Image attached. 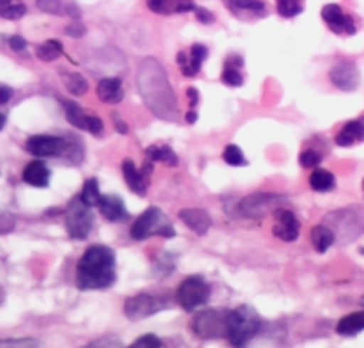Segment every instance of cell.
I'll use <instances>...</instances> for the list:
<instances>
[{
    "instance_id": "obj_11",
    "label": "cell",
    "mask_w": 364,
    "mask_h": 348,
    "mask_svg": "<svg viewBox=\"0 0 364 348\" xmlns=\"http://www.w3.org/2000/svg\"><path fill=\"white\" fill-rule=\"evenodd\" d=\"M69 144L60 137H49V135H36L26 142V151L31 152L36 158L62 157L68 151Z\"/></svg>"
},
{
    "instance_id": "obj_30",
    "label": "cell",
    "mask_w": 364,
    "mask_h": 348,
    "mask_svg": "<svg viewBox=\"0 0 364 348\" xmlns=\"http://www.w3.org/2000/svg\"><path fill=\"white\" fill-rule=\"evenodd\" d=\"M80 198L89 205V207H95L100 201V189H98V181L95 178L87 180L84 184V189L80 192Z\"/></svg>"
},
{
    "instance_id": "obj_35",
    "label": "cell",
    "mask_w": 364,
    "mask_h": 348,
    "mask_svg": "<svg viewBox=\"0 0 364 348\" xmlns=\"http://www.w3.org/2000/svg\"><path fill=\"white\" fill-rule=\"evenodd\" d=\"M221 80H223L227 85H230V88H237V85L243 84V76H241V73L237 71V68L227 65L223 75H221Z\"/></svg>"
},
{
    "instance_id": "obj_21",
    "label": "cell",
    "mask_w": 364,
    "mask_h": 348,
    "mask_svg": "<svg viewBox=\"0 0 364 348\" xmlns=\"http://www.w3.org/2000/svg\"><path fill=\"white\" fill-rule=\"evenodd\" d=\"M98 98L105 104H118L124 98V88H122L120 78H104L97 88Z\"/></svg>"
},
{
    "instance_id": "obj_15",
    "label": "cell",
    "mask_w": 364,
    "mask_h": 348,
    "mask_svg": "<svg viewBox=\"0 0 364 348\" xmlns=\"http://www.w3.org/2000/svg\"><path fill=\"white\" fill-rule=\"evenodd\" d=\"M330 80L341 91H353L359 85V69L353 62H337L330 71Z\"/></svg>"
},
{
    "instance_id": "obj_14",
    "label": "cell",
    "mask_w": 364,
    "mask_h": 348,
    "mask_svg": "<svg viewBox=\"0 0 364 348\" xmlns=\"http://www.w3.org/2000/svg\"><path fill=\"white\" fill-rule=\"evenodd\" d=\"M151 160H147L144 169H138L132 160H124V164H122V172H124L125 184H127L129 189H131L134 194H138V196H145V194H147L149 174H151Z\"/></svg>"
},
{
    "instance_id": "obj_3",
    "label": "cell",
    "mask_w": 364,
    "mask_h": 348,
    "mask_svg": "<svg viewBox=\"0 0 364 348\" xmlns=\"http://www.w3.org/2000/svg\"><path fill=\"white\" fill-rule=\"evenodd\" d=\"M261 316L252 307L243 305V307L230 310L227 321V337L234 347H243L252 339L261 330Z\"/></svg>"
},
{
    "instance_id": "obj_13",
    "label": "cell",
    "mask_w": 364,
    "mask_h": 348,
    "mask_svg": "<svg viewBox=\"0 0 364 348\" xmlns=\"http://www.w3.org/2000/svg\"><path fill=\"white\" fill-rule=\"evenodd\" d=\"M301 234V223L289 209L279 207L274 211V236L281 241H296Z\"/></svg>"
},
{
    "instance_id": "obj_44",
    "label": "cell",
    "mask_w": 364,
    "mask_h": 348,
    "mask_svg": "<svg viewBox=\"0 0 364 348\" xmlns=\"http://www.w3.org/2000/svg\"><path fill=\"white\" fill-rule=\"evenodd\" d=\"M65 33H68L69 36H75V38H78V36H82L85 33V28L82 24H71L65 28Z\"/></svg>"
},
{
    "instance_id": "obj_5",
    "label": "cell",
    "mask_w": 364,
    "mask_h": 348,
    "mask_svg": "<svg viewBox=\"0 0 364 348\" xmlns=\"http://www.w3.org/2000/svg\"><path fill=\"white\" fill-rule=\"evenodd\" d=\"M176 300L180 307L187 312L198 310L210 300V285L201 276H191L181 281L176 290Z\"/></svg>"
},
{
    "instance_id": "obj_48",
    "label": "cell",
    "mask_w": 364,
    "mask_h": 348,
    "mask_svg": "<svg viewBox=\"0 0 364 348\" xmlns=\"http://www.w3.org/2000/svg\"><path fill=\"white\" fill-rule=\"evenodd\" d=\"M4 125H6V116L0 112V131H2V127H4Z\"/></svg>"
},
{
    "instance_id": "obj_49",
    "label": "cell",
    "mask_w": 364,
    "mask_h": 348,
    "mask_svg": "<svg viewBox=\"0 0 364 348\" xmlns=\"http://www.w3.org/2000/svg\"><path fill=\"white\" fill-rule=\"evenodd\" d=\"M360 305H364V296H363V297H360Z\"/></svg>"
},
{
    "instance_id": "obj_25",
    "label": "cell",
    "mask_w": 364,
    "mask_h": 348,
    "mask_svg": "<svg viewBox=\"0 0 364 348\" xmlns=\"http://www.w3.org/2000/svg\"><path fill=\"white\" fill-rule=\"evenodd\" d=\"M310 187L317 192H328L333 191L336 187V178L330 171H324V169H317L310 174Z\"/></svg>"
},
{
    "instance_id": "obj_8",
    "label": "cell",
    "mask_w": 364,
    "mask_h": 348,
    "mask_svg": "<svg viewBox=\"0 0 364 348\" xmlns=\"http://www.w3.org/2000/svg\"><path fill=\"white\" fill-rule=\"evenodd\" d=\"M171 307V300L165 296H152V294L141 292L136 296H131L124 303V312L129 320L140 321L145 317L158 314L164 308Z\"/></svg>"
},
{
    "instance_id": "obj_20",
    "label": "cell",
    "mask_w": 364,
    "mask_h": 348,
    "mask_svg": "<svg viewBox=\"0 0 364 348\" xmlns=\"http://www.w3.org/2000/svg\"><path fill=\"white\" fill-rule=\"evenodd\" d=\"M355 142H364V118L348 122L336 137V144L341 147H352Z\"/></svg>"
},
{
    "instance_id": "obj_33",
    "label": "cell",
    "mask_w": 364,
    "mask_h": 348,
    "mask_svg": "<svg viewBox=\"0 0 364 348\" xmlns=\"http://www.w3.org/2000/svg\"><path fill=\"white\" fill-rule=\"evenodd\" d=\"M223 160L225 164L232 165V167H241V165H247V160H245V154L241 152V149L237 145L230 144L225 147L223 151Z\"/></svg>"
},
{
    "instance_id": "obj_19",
    "label": "cell",
    "mask_w": 364,
    "mask_h": 348,
    "mask_svg": "<svg viewBox=\"0 0 364 348\" xmlns=\"http://www.w3.org/2000/svg\"><path fill=\"white\" fill-rule=\"evenodd\" d=\"M49 176H51V172H49L48 165L44 162H31V164L26 165L24 172H22V180L26 181L28 185H33V187H48L49 185Z\"/></svg>"
},
{
    "instance_id": "obj_2",
    "label": "cell",
    "mask_w": 364,
    "mask_h": 348,
    "mask_svg": "<svg viewBox=\"0 0 364 348\" xmlns=\"http://www.w3.org/2000/svg\"><path fill=\"white\" fill-rule=\"evenodd\" d=\"M117 281V256L105 245H92L76 265V287L104 290Z\"/></svg>"
},
{
    "instance_id": "obj_10",
    "label": "cell",
    "mask_w": 364,
    "mask_h": 348,
    "mask_svg": "<svg viewBox=\"0 0 364 348\" xmlns=\"http://www.w3.org/2000/svg\"><path fill=\"white\" fill-rule=\"evenodd\" d=\"M228 312L221 310H203L193 320V332L203 339H216L227 336Z\"/></svg>"
},
{
    "instance_id": "obj_26",
    "label": "cell",
    "mask_w": 364,
    "mask_h": 348,
    "mask_svg": "<svg viewBox=\"0 0 364 348\" xmlns=\"http://www.w3.org/2000/svg\"><path fill=\"white\" fill-rule=\"evenodd\" d=\"M147 154V160L151 162H164L167 165H178V157L176 152L172 151L171 147H165V145H151V147L145 151Z\"/></svg>"
},
{
    "instance_id": "obj_18",
    "label": "cell",
    "mask_w": 364,
    "mask_h": 348,
    "mask_svg": "<svg viewBox=\"0 0 364 348\" xmlns=\"http://www.w3.org/2000/svg\"><path fill=\"white\" fill-rule=\"evenodd\" d=\"M178 216L191 231L200 234V236H203L205 232L210 228V225H213L210 216L205 211H201V209H183V211H180Z\"/></svg>"
},
{
    "instance_id": "obj_31",
    "label": "cell",
    "mask_w": 364,
    "mask_h": 348,
    "mask_svg": "<svg viewBox=\"0 0 364 348\" xmlns=\"http://www.w3.org/2000/svg\"><path fill=\"white\" fill-rule=\"evenodd\" d=\"M178 65L185 76H196L201 69V62H198L193 55L178 53Z\"/></svg>"
},
{
    "instance_id": "obj_38",
    "label": "cell",
    "mask_w": 364,
    "mask_h": 348,
    "mask_svg": "<svg viewBox=\"0 0 364 348\" xmlns=\"http://www.w3.org/2000/svg\"><path fill=\"white\" fill-rule=\"evenodd\" d=\"M132 347H161V341L158 339L154 334H145L144 337H140V339H136L134 343H132Z\"/></svg>"
},
{
    "instance_id": "obj_28",
    "label": "cell",
    "mask_w": 364,
    "mask_h": 348,
    "mask_svg": "<svg viewBox=\"0 0 364 348\" xmlns=\"http://www.w3.org/2000/svg\"><path fill=\"white\" fill-rule=\"evenodd\" d=\"M225 6L228 9H232L234 13H263L264 4L261 0H225Z\"/></svg>"
},
{
    "instance_id": "obj_37",
    "label": "cell",
    "mask_w": 364,
    "mask_h": 348,
    "mask_svg": "<svg viewBox=\"0 0 364 348\" xmlns=\"http://www.w3.org/2000/svg\"><path fill=\"white\" fill-rule=\"evenodd\" d=\"M36 4L42 11L51 13V15H56V13H60V0H36Z\"/></svg>"
},
{
    "instance_id": "obj_22",
    "label": "cell",
    "mask_w": 364,
    "mask_h": 348,
    "mask_svg": "<svg viewBox=\"0 0 364 348\" xmlns=\"http://www.w3.org/2000/svg\"><path fill=\"white\" fill-rule=\"evenodd\" d=\"M337 334L341 336H355V334L364 330V310L360 312H352L348 316L341 317L336 327Z\"/></svg>"
},
{
    "instance_id": "obj_16",
    "label": "cell",
    "mask_w": 364,
    "mask_h": 348,
    "mask_svg": "<svg viewBox=\"0 0 364 348\" xmlns=\"http://www.w3.org/2000/svg\"><path fill=\"white\" fill-rule=\"evenodd\" d=\"M321 15H323V21L328 24V28L337 35H353L355 33L353 19L348 13H344L337 4L324 6Z\"/></svg>"
},
{
    "instance_id": "obj_32",
    "label": "cell",
    "mask_w": 364,
    "mask_h": 348,
    "mask_svg": "<svg viewBox=\"0 0 364 348\" xmlns=\"http://www.w3.org/2000/svg\"><path fill=\"white\" fill-rule=\"evenodd\" d=\"M304 8V0H277V11L284 19L297 16Z\"/></svg>"
},
{
    "instance_id": "obj_45",
    "label": "cell",
    "mask_w": 364,
    "mask_h": 348,
    "mask_svg": "<svg viewBox=\"0 0 364 348\" xmlns=\"http://www.w3.org/2000/svg\"><path fill=\"white\" fill-rule=\"evenodd\" d=\"M187 96H188V104H191V107H196L198 102H200V95H198L196 89L188 88L187 89Z\"/></svg>"
},
{
    "instance_id": "obj_29",
    "label": "cell",
    "mask_w": 364,
    "mask_h": 348,
    "mask_svg": "<svg viewBox=\"0 0 364 348\" xmlns=\"http://www.w3.org/2000/svg\"><path fill=\"white\" fill-rule=\"evenodd\" d=\"M62 53V44L58 41H48L36 48V56L42 62H53Z\"/></svg>"
},
{
    "instance_id": "obj_4",
    "label": "cell",
    "mask_w": 364,
    "mask_h": 348,
    "mask_svg": "<svg viewBox=\"0 0 364 348\" xmlns=\"http://www.w3.org/2000/svg\"><path fill=\"white\" fill-rule=\"evenodd\" d=\"M131 236L138 241L149 240L152 236L174 238L176 231L171 225L168 218L158 207H149L144 214H140L131 227Z\"/></svg>"
},
{
    "instance_id": "obj_24",
    "label": "cell",
    "mask_w": 364,
    "mask_h": 348,
    "mask_svg": "<svg viewBox=\"0 0 364 348\" xmlns=\"http://www.w3.org/2000/svg\"><path fill=\"white\" fill-rule=\"evenodd\" d=\"M62 82L65 84L68 91L75 96H84L85 93L89 91V84L85 80L84 76L78 75V73H71V71H60Z\"/></svg>"
},
{
    "instance_id": "obj_43",
    "label": "cell",
    "mask_w": 364,
    "mask_h": 348,
    "mask_svg": "<svg viewBox=\"0 0 364 348\" xmlns=\"http://www.w3.org/2000/svg\"><path fill=\"white\" fill-rule=\"evenodd\" d=\"M11 96H13V89L4 84H0V105L8 104V102L11 100Z\"/></svg>"
},
{
    "instance_id": "obj_41",
    "label": "cell",
    "mask_w": 364,
    "mask_h": 348,
    "mask_svg": "<svg viewBox=\"0 0 364 348\" xmlns=\"http://www.w3.org/2000/svg\"><path fill=\"white\" fill-rule=\"evenodd\" d=\"M194 11H196V19H198V21L203 22V24H210V22L214 21V15L210 11H207V9L194 8Z\"/></svg>"
},
{
    "instance_id": "obj_42",
    "label": "cell",
    "mask_w": 364,
    "mask_h": 348,
    "mask_svg": "<svg viewBox=\"0 0 364 348\" xmlns=\"http://www.w3.org/2000/svg\"><path fill=\"white\" fill-rule=\"evenodd\" d=\"M8 44H9V48L15 49V51H22V49H26L28 42H26L22 36H9Z\"/></svg>"
},
{
    "instance_id": "obj_36",
    "label": "cell",
    "mask_w": 364,
    "mask_h": 348,
    "mask_svg": "<svg viewBox=\"0 0 364 348\" xmlns=\"http://www.w3.org/2000/svg\"><path fill=\"white\" fill-rule=\"evenodd\" d=\"M299 162H301V165H303V167L314 169V167H317V165L321 164V154L317 151H314V149H309V151L301 152Z\"/></svg>"
},
{
    "instance_id": "obj_39",
    "label": "cell",
    "mask_w": 364,
    "mask_h": 348,
    "mask_svg": "<svg viewBox=\"0 0 364 348\" xmlns=\"http://www.w3.org/2000/svg\"><path fill=\"white\" fill-rule=\"evenodd\" d=\"M15 227V218L8 212H0V234H6Z\"/></svg>"
},
{
    "instance_id": "obj_17",
    "label": "cell",
    "mask_w": 364,
    "mask_h": 348,
    "mask_svg": "<svg viewBox=\"0 0 364 348\" xmlns=\"http://www.w3.org/2000/svg\"><path fill=\"white\" fill-rule=\"evenodd\" d=\"M98 209H100L102 216L109 221H124L129 218V212L125 209L124 201L117 194H104V196H100Z\"/></svg>"
},
{
    "instance_id": "obj_23",
    "label": "cell",
    "mask_w": 364,
    "mask_h": 348,
    "mask_svg": "<svg viewBox=\"0 0 364 348\" xmlns=\"http://www.w3.org/2000/svg\"><path fill=\"white\" fill-rule=\"evenodd\" d=\"M312 243L317 253H326L336 243V234L328 225H317L312 228Z\"/></svg>"
},
{
    "instance_id": "obj_34",
    "label": "cell",
    "mask_w": 364,
    "mask_h": 348,
    "mask_svg": "<svg viewBox=\"0 0 364 348\" xmlns=\"http://www.w3.org/2000/svg\"><path fill=\"white\" fill-rule=\"evenodd\" d=\"M147 6L151 11L160 13V15H168V13L178 9V0H147Z\"/></svg>"
},
{
    "instance_id": "obj_1",
    "label": "cell",
    "mask_w": 364,
    "mask_h": 348,
    "mask_svg": "<svg viewBox=\"0 0 364 348\" xmlns=\"http://www.w3.org/2000/svg\"><path fill=\"white\" fill-rule=\"evenodd\" d=\"M138 93L144 98L145 105L151 109L158 118L168 122H178L180 109H178L176 95L172 91L171 82L167 78L164 65L156 58H145L138 68Z\"/></svg>"
},
{
    "instance_id": "obj_27",
    "label": "cell",
    "mask_w": 364,
    "mask_h": 348,
    "mask_svg": "<svg viewBox=\"0 0 364 348\" xmlns=\"http://www.w3.org/2000/svg\"><path fill=\"white\" fill-rule=\"evenodd\" d=\"M28 8L22 0H0V15L9 21H16L26 15Z\"/></svg>"
},
{
    "instance_id": "obj_6",
    "label": "cell",
    "mask_w": 364,
    "mask_h": 348,
    "mask_svg": "<svg viewBox=\"0 0 364 348\" xmlns=\"http://www.w3.org/2000/svg\"><path fill=\"white\" fill-rule=\"evenodd\" d=\"M287 201V198L281 194H274V192H256L250 196L243 198L240 201V214L248 218V220H256V218H264L276 209Z\"/></svg>"
},
{
    "instance_id": "obj_47",
    "label": "cell",
    "mask_w": 364,
    "mask_h": 348,
    "mask_svg": "<svg viewBox=\"0 0 364 348\" xmlns=\"http://www.w3.org/2000/svg\"><path fill=\"white\" fill-rule=\"evenodd\" d=\"M198 120V115H196V112H194V111H188L187 112V122H188V124H194V122H196Z\"/></svg>"
},
{
    "instance_id": "obj_7",
    "label": "cell",
    "mask_w": 364,
    "mask_h": 348,
    "mask_svg": "<svg viewBox=\"0 0 364 348\" xmlns=\"http://www.w3.org/2000/svg\"><path fill=\"white\" fill-rule=\"evenodd\" d=\"M65 228L73 240H85L92 228V212L91 207L82 200L80 196L69 204L68 214H65Z\"/></svg>"
},
{
    "instance_id": "obj_9",
    "label": "cell",
    "mask_w": 364,
    "mask_h": 348,
    "mask_svg": "<svg viewBox=\"0 0 364 348\" xmlns=\"http://www.w3.org/2000/svg\"><path fill=\"white\" fill-rule=\"evenodd\" d=\"M363 211L357 209H344V211H336L326 216L328 227L332 228L333 234L341 232V241H352L353 238L359 236L360 232L364 231V214L359 216Z\"/></svg>"
},
{
    "instance_id": "obj_12",
    "label": "cell",
    "mask_w": 364,
    "mask_h": 348,
    "mask_svg": "<svg viewBox=\"0 0 364 348\" xmlns=\"http://www.w3.org/2000/svg\"><path fill=\"white\" fill-rule=\"evenodd\" d=\"M62 105L65 109V118H68L69 124L75 125L76 129H84V131H89L91 135H97V137H102L104 132V124L98 116L87 115L85 111H82L75 102L62 100Z\"/></svg>"
},
{
    "instance_id": "obj_46",
    "label": "cell",
    "mask_w": 364,
    "mask_h": 348,
    "mask_svg": "<svg viewBox=\"0 0 364 348\" xmlns=\"http://www.w3.org/2000/svg\"><path fill=\"white\" fill-rule=\"evenodd\" d=\"M114 122H117V129H118V132H122V135H127V125H125L124 124V122H122L120 120V118H117V120H114Z\"/></svg>"
},
{
    "instance_id": "obj_40",
    "label": "cell",
    "mask_w": 364,
    "mask_h": 348,
    "mask_svg": "<svg viewBox=\"0 0 364 348\" xmlns=\"http://www.w3.org/2000/svg\"><path fill=\"white\" fill-rule=\"evenodd\" d=\"M36 344H41L38 341L35 339H9V341H0V347H36Z\"/></svg>"
}]
</instances>
